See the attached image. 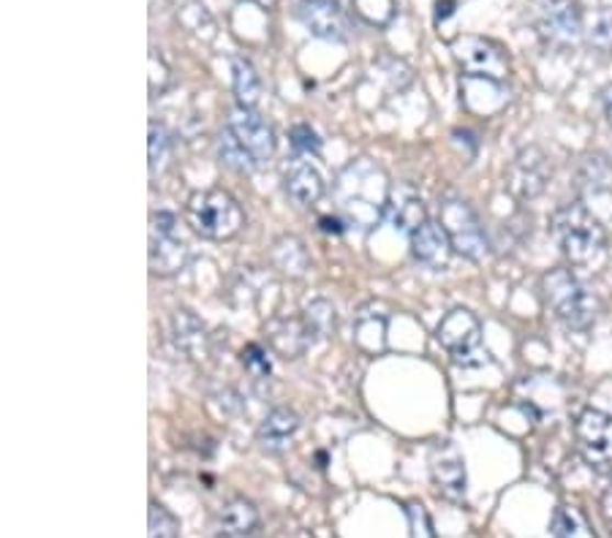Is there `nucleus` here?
I'll return each instance as SVG.
<instances>
[{
	"mask_svg": "<svg viewBox=\"0 0 612 538\" xmlns=\"http://www.w3.org/2000/svg\"><path fill=\"white\" fill-rule=\"evenodd\" d=\"M550 234L556 237L560 254L575 267H588L608 248V234L602 221L586 204H564L550 217Z\"/></svg>",
	"mask_w": 612,
	"mask_h": 538,
	"instance_id": "obj_1",
	"label": "nucleus"
},
{
	"mask_svg": "<svg viewBox=\"0 0 612 538\" xmlns=\"http://www.w3.org/2000/svg\"><path fill=\"white\" fill-rule=\"evenodd\" d=\"M542 300L550 307L553 316L558 318L566 329L571 332H588L597 324L599 302L569 269L558 267L542 274L539 280Z\"/></svg>",
	"mask_w": 612,
	"mask_h": 538,
	"instance_id": "obj_2",
	"label": "nucleus"
},
{
	"mask_svg": "<svg viewBox=\"0 0 612 538\" xmlns=\"http://www.w3.org/2000/svg\"><path fill=\"white\" fill-rule=\"evenodd\" d=\"M186 223L193 234L202 239H223L237 237L245 228V210L237 199L223 188H204L193 191L186 202Z\"/></svg>",
	"mask_w": 612,
	"mask_h": 538,
	"instance_id": "obj_3",
	"label": "nucleus"
},
{
	"mask_svg": "<svg viewBox=\"0 0 612 538\" xmlns=\"http://www.w3.org/2000/svg\"><path fill=\"white\" fill-rule=\"evenodd\" d=\"M438 223L444 226L446 237H449L455 254H460L468 261H482L488 256V234H485L482 221H479L477 210L466 202V199L446 197L438 204Z\"/></svg>",
	"mask_w": 612,
	"mask_h": 538,
	"instance_id": "obj_4",
	"label": "nucleus"
},
{
	"mask_svg": "<svg viewBox=\"0 0 612 538\" xmlns=\"http://www.w3.org/2000/svg\"><path fill=\"white\" fill-rule=\"evenodd\" d=\"M438 343L444 351L463 368H479L490 362V354L482 351V322L468 307H455L438 322Z\"/></svg>",
	"mask_w": 612,
	"mask_h": 538,
	"instance_id": "obj_5",
	"label": "nucleus"
},
{
	"mask_svg": "<svg viewBox=\"0 0 612 538\" xmlns=\"http://www.w3.org/2000/svg\"><path fill=\"white\" fill-rule=\"evenodd\" d=\"M575 438L588 468L612 479V416L599 408H586L577 416Z\"/></svg>",
	"mask_w": 612,
	"mask_h": 538,
	"instance_id": "obj_6",
	"label": "nucleus"
},
{
	"mask_svg": "<svg viewBox=\"0 0 612 538\" xmlns=\"http://www.w3.org/2000/svg\"><path fill=\"white\" fill-rule=\"evenodd\" d=\"M457 63L468 79H485V82L501 85L509 74V60L499 44L482 36H463L452 44Z\"/></svg>",
	"mask_w": 612,
	"mask_h": 538,
	"instance_id": "obj_7",
	"label": "nucleus"
},
{
	"mask_svg": "<svg viewBox=\"0 0 612 538\" xmlns=\"http://www.w3.org/2000/svg\"><path fill=\"white\" fill-rule=\"evenodd\" d=\"M151 272L158 278L177 274L188 265V245L177 237V221L171 213H153L151 217V250H147Z\"/></svg>",
	"mask_w": 612,
	"mask_h": 538,
	"instance_id": "obj_8",
	"label": "nucleus"
},
{
	"mask_svg": "<svg viewBox=\"0 0 612 538\" xmlns=\"http://www.w3.org/2000/svg\"><path fill=\"white\" fill-rule=\"evenodd\" d=\"M226 128L248 150V156L254 158L256 166L272 161V156H276V134H272L270 123L256 109L237 104L229 112Z\"/></svg>",
	"mask_w": 612,
	"mask_h": 538,
	"instance_id": "obj_9",
	"label": "nucleus"
},
{
	"mask_svg": "<svg viewBox=\"0 0 612 538\" xmlns=\"http://www.w3.org/2000/svg\"><path fill=\"white\" fill-rule=\"evenodd\" d=\"M536 27L550 44H575L586 31L575 0H536Z\"/></svg>",
	"mask_w": 612,
	"mask_h": 538,
	"instance_id": "obj_10",
	"label": "nucleus"
},
{
	"mask_svg": "<svg viewBox=\"0 0 612 538\" xmlns=\"http://www.w3.org/2000/svg\"><path fill=\"white\" fill-rule=\"evenodd\" d=\"M550 177L553 169L545 153L539 147H525V150L518 153V158H514L507 171L509 193L514 199H520V202H531V199H536L545 191Z\"/></svg>",
	"mask_w": 612,
	"mask_h": 538,
	"instance_id": "obj_11",
	"label": "nucleus"
},
{
	"mask_svg": "<svg viewBox=\"0 0 612 538\" xmlns=\"http://www.w3.org/2000/svg\"><path fill=\"white\" fill-rule=\"evenodd\" d=\"M431 479L444 501L466 503V460L452 440H442L431 449Z\"/></svg>",
	"mask_w": 612,
	"mask_h": 538,
	"instance_id": "obj_12",
	"label": "nucleus"
},
{
	"mask_svg": "<svg viewBox=\"0 0 612 538\" xmlns=\"http://www.w3.org/2000/svg\"><path fill=\"white\" fill-rule=\"evenodd\" d=\"M297 16L311 31V36L324 38V42L348 38V16L337 0H300Z\"/></svg>",
	"mask_w": 612,
	"mask_h": 538,
	"instance_id": "obj_13",
	"label": "nucleus"
},
{
	"mask_svg": "<svg viewBox=\"0 0 612 538\" xmlns=\"http://www.w3.org/2000/svg\"><path fill=\"white\" fill-rule=\"evenodd\" d=\"M262 528L259 508L248 497H229L215 512L213 530L219 538H256Z\"/></svg>",
	"mask_w": 612,
	"mask_h": 538,
	"instance_id": "obj_14",
	"label": "nucleus"
},
{
	"mask_svg": "<svg viewBox=\"0 0 612 538\" xmlns=\"http://www.w3.org/2000/svg\"><path fill=\"white\" fill-rule=\"evenodd\" d=\"M411 254H414V259L420 261V265H425L427 269H436L438 272V269L449 267V259L452 254H455V248H452L442 223L425 221L411 232Z\"/></svg>",
	"mask_w": 612,
	"mask_h": 538,
	"instance_id": "obj_15",
	"label": "nucleus"
},
{
	"mask_svg": "<svg viewBox=\"0 0 612 538\" xmlns=\"http://www.w3.org/2000/svg\"><path fill=\"white\" fill-rule=\"evenodd\" d=\"M265 337L267 343H270L272 354H278L280 359H300L313 343V335L311 329H308L305 318L289 316H276L272 322H267Z\"/></svg>",
	"mask_w": 612,
	"mask_h": 538,
	"instance_id": "obj_16",
	"label": "nucleus"
},
{
	"mask_svg": "<svg viewBox=\"0 0 612 538\" xmlns=\"http://www.w3.org/2000/svg\"><path fill=\"white\" fill-rule=\"evenodd\" d=\"M297 430H300V414L294 408H289V405H278V408H272L262 419L259 430H256V440H259V446L265 451L278 455V451H283L291 444Z\"/></svg>",
	"mask_w": 612,
	"mask_h": 538,
	"instance_id": "obj_17",
	"label": "nucleus"
},
{
	"mask_svg": "<svg viewBox=\"0 0 612 538\" xmlns=\"http://www.w3.org/2000/svg\"><path fill=\"white\" fill-rule=\"evenodd\" d=\"M171 340H175L177 351L186 354L188 359L208 357V329L186 307L175 311V316H171Z\"/></svg>",
	"mask_w": 612,
	"mask_h": 538,
	"instance_id": "obj_18",
	"label": "nucleus"
},
{
	"mask_svg": "<svg viewBox=\"0 0 612 538\" xmlns=\"http://www.w3.org/2000/svg\"><path fill=\"white\" fill-rule=\"evenodd\" d=\"M286 197L300 208H311L324 197V177L311 164H294L283 177Z\"/></svg>",
	"mask_w": 612,
	"mask_h": 538,
	"instance_id": "obj_19",
	"label": "nucleus"
},
{
	"mask_svg": "<svg viewBox=\"0 0 612 538\" xmlns=\"http://www.w3.org/2000/svg\"><path fill=\"white\" fill-rule=\"evenodd\" d=\"M232 90H234V96H237L240 107L256 109V104H259L262 79L248 57L237 55L232 60Z\"/></svg>",
	"mask_w": 612,
	"mask_h": 538,
	"instance_id": "obj_20",
	"label": "nucleus"
},
{
	"mask_svg": "<svg viewBox=\"0 0 612 538\" xmlns=\"http://www.w3.org/2000/svg\"><path fill=\"white\" fill-rule=\"evenodd\" d=\"M550 538H599L597 530H593L591 519L586 517L580 506H564L556 508L550 523Z\"/></svg>",
	"mask_w": 612,
	"mask_h": 538,
	"instance_id": "obj_21",
	"label": "nucleus"
},
{
	"mask_svg": "<svg viewBox=\"0 0 612 538\" xmlns=\"http://www.w3.org/2000/svg\"><path fill=\"white\" fill-rule=\"evenodd\" d=\"M272 259H276V265L283 269V272H289L291 278H302V274H308V269H311L305 245L297 237H280L276 243V250H272Z\"/></svg>",
	"mask_w": 612,
	"mask_h": 538,
	"instance_id": "obj_22",
	"label": "nucleus"
},
{
	"mask_svg": "<svg viewBox=\"0 0 612 538\" xmlns=\"http://www.w3.org/2000/svg\"><path fill=\"white\" fill-rule=\"evenodd\" d=\"M392 208V221H394V226H400V228H405V232H414L420 223H425L427 221V215H425V204H422V199L416 197V193H411V191H400V197H398V204H390Z\"/></svg>",
	"mask_w": 612,
	"mask_h": 538,
	"instance_id": "obj_23",
	"label": "nucleus"
},
{
	"mask_svg": "<svg viewBox=\"0 0 612 538\" xmlns=\"http://www.w3.org/2000/svg\"><path fill=\"white\" fill-rule=\"evenodd\" d=\"M219 156H221V164L226 166V169L237 171V175H248V171L256 169L254 158H251L248 150H245V147L234 139L232 131L229 128L223 131L221 139H219Z\"/></svg>",
	"mask_w": 612,
	"mask_h": 538,
	"instance_id": "obj_24",
	"label": "nucleus"
},
{
	"mask_svg": "<svg viewBox=\"0 0 612 538\" xmlns=\"http://www.w3.org/2000/svg\"><path fill=\"white\" fill-rule=\"evenodd\" d=\"M313 337H330L335 332V307L327 300H313L302 313Z\"/></svg>",
	"mask_w": 612,
	"mask_h": 538,
	"instance_id": "obj_25",
	"label": "nucleus"
},
{
	"mask_svg": "<svg viewBox=\"0 0 612 538\" xmlns=\"http://www.w3.org/2000/svg\"><path fill=\"white\" fill-rule=\"evenodd\" d=\"M352 9L368 25L385 27L394 16V0H352Z\"/></svg>",
	"mask_w": 612,
	"mask_h": 538,
	"instance_id": "obj_26",
	"label": "nucleus"
},
{
	"mask_svg": "<svg viewBox=\"0 0 612 538\" xmlns=\"http://www.w3.org/2000/svg\"><path fill=\"white\" fill-rule=\"evenodd\" d=\"M610 186V166L602 156H588L580 166V188L582 191L599 193Z\"/></svg>",
	"mask_w": 612,
	"mask_h": 538,
	"instance_id": "obj_27",
	"label": "nucleus"
},
{
	"mask_svg": "<svg viewBox=\"0 0 612 538\" xmlns=\"http://www.w3.org/2000/svg\"><path fill=\"white\" fill-rule=\"evenodd\" d=\"M180 534V523L169 508L153 501L151 512H147V538H177Z\"/></svg>",
	"mask_w": 612,
	"mask_h": 538,
	"instance_id": "obj_28",
	"label": "nucleus"
},
{
	"mask_svg": "<svg viewBox=\"0 0 612 538\" xmlns=\"http://www.w3.org/2000/svg\"><path fill=\"white\" fill-rule=\"evenodd\" d=\"M151 175L156 177L158 171L164 169L171 156V139H169V131L164 128L162 123H151Z\"/></svg>",
	"mask_w": 612,
	"mask_h": 538,
	"instance_id": "obj_29",
	"label": "nucleus"
},
{
	"mask_svg": "<svg viewBox=\"0 0 612 538\" xmlns=\"http://www.w3.org/2000/svg\"><path fill=\"white\" fill-rule=\"evenodd\" d=\"M243 368L248 370L254 378H267L270 376V362H267V351L256 343L243 348Z\"/></svg>",
	"mask_w": 612,
	"mask_h": 538,
	"instance_id": "obj_30",
	"label": "nucleus"
},
{
	"mask_svg": "<svg viewBox=\"0 0 612 538\" xmlns=\"http://www.w3.org/2000/svg\"><path fill=\"white\" fill-rule=\"evenodd\" d=\"M405 514H409V523H411V538H433L431 517H427L422 503H409V506H405Z\"/></svg>",
	"mask_w": 612,
	"mask_h": 538,
	"instance_id": "obj_31",
	"label": "nucleus"
},
{
	"mask_svg": "<svg viewBox=\"0 0 612 538\" xmlns=\"http://www.w3.org/2000/svg\"><path fill=\"white\" fill-rule=\"evenodd\" d=\"M291 147H294L297 153H313V156H316L319 153L316 131L305 123L294 125V128H291Z\"/></svg>",
	"mask_w": 612,
	"mask_h": 538,
	"instance_id": "obj_32",
	"label": "nucleus"
},
{
	"mask_svg": "<svg viewBox=\"0 0 612 538\" xmlns=\"http://www.w3.org/2000/svg\"><path fill=\"white\" fill-rule=\"evenodd\" d=\"M591 42L597 44L599 49H612V16H599V20L593 22Z\"/></svg>",
	"mask_w": 612,
	"mask_h": 538,
	"instance_id": "obj_33",
	"label": "nucleus"
},
{
	"mask_svg": "<svg viewBox=\"0 0 612 538\" xmlns=\"http://www.w3.org/2000/svg\"><path fill=\"white\" fill-rule=\"evenodd\" d=\"M599 506H602V517H604V525H608L610 528V534H612V484L608 486V490L602 492V503H599Z\"/></svg>",
	"mask_w": 612,
	"mask_h": 538,
	"instance_id": "obj_34",
	"label": "nucleus"
},
{
	"mask_svg": "<svg viewBox=\"0 0 612 538\" xmlns=\"http://www.w3.org/2000/svg\"><path fill=\"white\" fill-rule=\"evenodd\" d=\"M602 109H604V117H608V123L612 125V85L602 90Z\"/></svg>",
	"mask_w": 612,
	"mask_h": 538,
	"instance_id": "obj_35",
	"label": "nucleus"
},
{
	"mask_svg": "<svg viewBox=\"0 0 612 538\" xmlns=\"http://www.w3.org/2000/svg\"><path fill=\"white\" fill-rule=\"evenodd\" d=\"M245 3H254V5H259V9L272 11L280 3V0H245Z\"/></svg>",
	"mask_w": 612,
	"mask_h": 538,
	"instance_id": "obj_36",
	"label": "nucleus"
}]
</instances>
